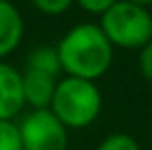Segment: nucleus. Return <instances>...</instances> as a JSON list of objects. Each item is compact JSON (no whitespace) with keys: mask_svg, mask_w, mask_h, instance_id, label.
Here are the masks:
<instances>
[{"mask_svg":"<svg viewBox=\"0 0 152 150\" xmlns=\"http://www.w3.org/2000/svg\"><path fill=\"white\" fill-rule=\"evenodd\" d=\"M62 71L69 77L98 81L114 60V46L98 23L83 21L69 27L56 44Z\"/></svg>","mask_w":152,"mask_h":150,"instance_id":"1","label":"nucleus"},{"mask_svg":"<svg viewBox=\"0 0 152 150\" xmlns=\"http://www.w3.org/2000/svg\"><path fill=\"white\" fill-rule=\"evenodd\" d=\"M50 110L67 129H85L102 112V92L96 81L81 77L58 79Z\"/></svg>","mask_w":152,"mask_h":150,"instance_id":"2","label":"nucleus"},{"mask_svg":"<svg viewBox=\"0 0 152 150\" xmlns=\"http://www.w3.org/2000/svg\"><path fill=\"white\" fill-rule=\"evenodd\" d=\"M100 29L114 48L141 50L152 41V14L148 8L118 0L100 14Z\"/></svg>","mask_w":152,"mask_h":150,"instance_id":"3","label":"nucleus"},{"mask_svg":"<svg viewBox=\"0 0 152 150\" xmlns=\"http://www.w3.org/2000/svg\"><path fill=\"white\" fill-rule=\"evenodd\" d=\"M18 125L23 150H67L69 129L52 114L50 108L29 110Z\"/></svg>","mask_w":152,"mask_h":150,"instance_id":"4","label":"nucleus"},{"mask_svg":"<svg viewBox=\"0 0 152 150\" xmlns=\"http://www.w3.org/2000/svg\"><path fill=\"white\" fill-rule=\"evenodd\" d=\"M25 108L23 71L8 62H0V119H15Z\"/></svg>","mask_w":152,"mask_h":150,"instance_id":"5","label":"nucleus"},{"mask_svg":"<svg viewBox=\"0 0 152 150\" xmlns=\"http://www.w3.org/2000/svg\"><path fill=\"white\" fill-rule=\"evenodd\" d=\"M25 33L21 12L10 0H0V62L19 48Z\"/></svg>","mask_w":152,"mask_h":150,"instance_id":"6","label":"nucleus"},{"mask_svg":"<svg viewBox=\"0 0 152 150\" xmlns=\"http://www.w3.org/2000/svg\"><path fill=\"white\" fill-rule=\"evenodd\" d=\"M56 83H58V77H54V75L23 69V98H25V106H29L31 110L50 108L52 96H54V90H56Z\"/></svg>","mask_w":152,"mask_h":150,"instance_id":"7","label":"nucleus"},{"mask_svg":"<svg viewBox=\"0 0 152 150\" xmlns=\"http://www.w3.org/2000/svg\"><path fill=\"white\" fill-rule=\"evenodd\" d=\"M25 69L42 71V73H48V75L58 77V73L62 71V66H60V58H58L56 46H48V44L35 46V48L27 54Z\"/></svg>","mask_w":152,"mask_h":150,"instance_id":"8","label":"nucleus"},{"mask_svg":"<svg viewBox=\"0 0 152 150\" xmlns=\"http://www.w3.org/2000/svg\"><path fill=\"white\" fill-rule=\"evenodd\" d=\"M0 150H23L19 125L14 119H0Z\"/></svg>","mask_w":152,"mask_h":150,"instance_id":"9","label":"nucleus"},{"mask_svg":"<svg viewBox=\"0 0 152 150\" xmlns=\"http://www.w3.org/2000/svg\"><path fill=\"white\" fill-rule=\"evenodd\" d=\"M96 150H141V144L135 141V137H131L129 133H110L108 137H104Z\"/></svg>","mask_w":152,"mask_h":150,"instance_id":"10","label":"nucleus"},{"mask_svg":"<svg viewBox=\"0 0 152 150\" xmlns=\"http://www.w3.org/2000/svg\"><path fill=\"white\" fill-rule=\"evenodd\" d=\"M29 2L33 4V8L37 12H41L42 15L58 17V15H64L73 6L75 0H29Z\"/></svg>","mask_w":152,"mask_h":150,"instance_id":"11","label":"nucleus"},{"mask_svg":"<svg viewBox=\"0 0 152 150\" xmlns=\"http://www.w3.org/2000/svg\"><path fill=\"white\" fill-rule=\"evenodd\" d=\"M139 71L148 83H152V41L139 50Z\"/></svg>","mask_w":152,"mask_h":150,"instance_id":"12","label":"nucleus"},{"mask_svg":"<svg viewBox=\"0 0 152 150\" xmlns=\"http://www.w3.org/2000/svg\"><path fill=\"white\" fill-rule=\"evenodd\" d=\"M79 4V8L89 14H94V15H100L108 10L110 6H114L118 0H75Z\"/></svg>","mask_w":152,"mask_h":150,"instance_id":"13","label":"nucleus"},{"mask_svg":"<svg viewBox=\"0 0 152 150\" xmlns=\"http://www.w3.org/2000/svg\"><path fill=\"white\" fill-rule=\"evenodd\" d=\"M127 2L137 4V6H142V8H148V6H152V0H127Z\"/></svg>","mask_w":152,"mask_h":150,"instance_id":"14","label":"nucleus"}]
</instances>
